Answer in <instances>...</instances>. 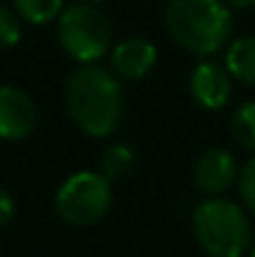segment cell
<instances>
[{"label": "cell", "mask_w": 255, "mask_h": 257, "mask_svg": "<svg viewBox=\"0 0 255 257\" xmlns=\"http://www.w3.org/2000/svg\"><path fill=\"white\" fill-rule=\"evenodd\" d=\"M58 38L63 50L85 65L100 60L110 50L113 30L95 5L73 3L58 15Z\"/></svg>", "instance_id": "4"}, {"label": "cell", "mask_w": 255, "mask_h": 257, "mask_svg": "<svg viewBox=\"0 0 255 257\" xmlns=\"http://www.w3.org/2000/svg\"><path fill=\"white\" fill-rule=\"evenodd\" d=\"M230 5H235V8H248V5H253V0H230Z\"/></svg>", "instance_id": "17"}, {"label": "cell", "mask_w": 255, "mask_h": 257, "mask_svg": "<svg viewBox=\"0 0 255 257\" xmlns=\"http://www.w3.org/2000/svg\"><path fill=\"white\" fill-rule=\"evenodd\" d=\"M238 160L225 148H210L205 150L195 163V185L205 195H220L238 180Z\"/></svg>", "instance_id": "7"}, {"label": "cell", "mask_w": 255, "mask_h": 257, "mask_svg": "<svg viewBox=\"0 0 255 257\" xmlns=\"http://www.w3.org/2000/svg\"><path fill=\"white\" fill-rule=\"evenodd\" d=\"M165 25L178 45L195 55H210L228 43L233 13L223 0H170Z\"/></svg>", "instance_id": "2"}, {"label": "cell", "mask_w": 255, "mask_h": 257, "mask_svg": "<svg viewBox=\"0 0 255 257\" xmlns=\"http://www.w3.org/2000/svg\"><path fill=\"white\" fill-rule=\"evenodd\" d=\"M253 5H255V0H253Z\"/></svg>", "instance_id": "20"}, {"label": "cell", "mask_w": 255, "mask_h": 257, "mask_svg": "<svg viewBox=\"0 0 255 257\" xmlns=\"http://www.w3.org/2000/svg\"><path fill=\"white\" fill-rule=\"evenodd\" d=\"M158 60L155 45L145 38H128L115 45L110 55V65L118 78L123 80H140L145 78Z\"/></svg>", "instance_id": "9"}, {"label": "cell", "mask_w": 255, "mask_h": 257, "mask_svg": "<svg viewBox=\"0 0 255 257\" xmlns=\"http://www.w3.org/2000/svg\"><path fill=\"white\" fill-rule=\"evenodd\" d=\"M225 68L238 83L255 87V38H238L230 43L225 53Z\"/></svg>", "instance_id": "10"}, {"label": "cell", "mask_w": 255, "mask_h": 257, "mask_svg": "<svg viewBox=\"0 0 255 257\" xmlns=\"http://www.w3.org/2000/svg\"><path fill=\"white\" fill-rule=\"evenodd\" d=\"M233 92V75L225 65L205 60L190 75V95L208 110H218L230 100Z\"/></svg>", "instance_id": "8"}, {"label": "cell", "mask_w": 255, "mask_h": 257, "mask_svg": "<svg viewBox=\"0 0 255 257\" xmlns=\"http://www.w3.org/2000/svg\"><path fill=\"white\" fill-rule=\"evenodd\" d=\"M238 190H240V197L245 202V207L255 212V158L245 163V168L238 175Z\"/></svg>", "instance_id": "15"}, {"label": "cell", "mask_w": 255, "mask_h": 257, "mask_svg": "<svg viewBox=\"0 0 255 257\" xmlns=\"http://www.w3.org/2000/svg\"><path fill=\"white\" fill-rule=\"evenodd\" d=\"M13 215H15V202H13V197L0 187V227H5V225L13 220Z\"/></svg>", "instance_id": "16"}, {"label": "cell", "mask_w": 255, "mask_h": 257, "mask_svg": "<svg viewBox=\"0 0 255 257\" xmlns=\"http://www.w3.org/2000/svg\"><path fill=\"white\" fill-rule=\"evenodd\" d=\"M65 105L70 120L90 138L110 135L123 117V95L118 75L85 63L65 87Z\"/></svg>", "instance_id": "1"}, {"label": "cell", "mask_w": 255, "mask_h": 257, "mask_svg": "<svg viewBox=\"0 0 255 257\" xmlns=\"http://www.w3.org/2000/svg\"><path fill=\"white\" fill-rule=\"evenodd\" d=\"M248 252H250V257H255V240L250 242V250H248Z\"/></svg>", "instance_id": "19"}, {"label": "cell", "mask_w": 255, "mask_h": 257, "mask_svg": "<svg viewBox=\"0 0 255 257\" xmlns=\"http://www.w3.org/2000/svg\"><path fill=\"white\" fill-rule=\"evenodd\" d=\"M110 202H113V192H110V180L105 175L75 172L60 185L55 195V212L68 225L88 227L105 217Z\"/></svg>", "instance_id": "5"}, {"label": "cell", "mask_w": 255, "mask_h": 257, "mask_svg": "<svg viewBox=\"0 0 255 257\" xmlns=\"http://www.w3.org/2000/svg\"><path fill=\"white\" fill-rule=\"evenodd\" d=\"M73 3H88V5H95V3H100V0H73Z\"/></svg>", "instance_id": "18"}, {"label": "cell", "mask_w": 255, "mask_h": 257, "mask_svg": "<svg viewBox=\"0 0 255 257\" xmlns=\"http://www.w3.org/2000/svg\"><path fill=\"white\" fill-rule=\"evenodd\" d=\"M20 40V15L0 5V48H13Z\"/></svg>", "instance_id": "14"}, {"label": "cell", "mask_w": 255, "mask_h": 257, "mask_svg": "<svg viewBox=\"0 0 255 257\" xmlns=\"http://www.w3.org/2000/svg\"><path fill=\"white\" fill-rule=\"evenodd\" d=\"M13 3L15 13L33 25H45L63 13V0H13Z\"/></svg>", "instance_id": "11"}, {"label": "cell", "mask_w": 255, "mask_h": 257, "mask_svg": "<svg viewBox=\"0 0 255 257\" xmlns=\"http://www.w3.org/2000/svg\"><path fill=\"white\" fill-rule=\"evenodd\" d=\"M233 138L240 148L255 150V102H243L230 120Z\"/></svg>", "instance_id": "13"}, {"label": "cell", "mask_w": 255, "mask_h": 257, "mask_svg": "<svg viewBox=\"0 0 255 257\" xmlns=\"http://www.w3.org/2000/svg\"><path fill=\"white\" fill-rule=\"evenodd\" d=\"M38 112L28 92L15 85H0V140H25L35 127Z\"/></svg>", "instance_id": "6"}, {"label": "cell", "mask_w": 255, "mask_h": 257, "mask_svg": "<svg viewBox=\"0 0 255 257\" xmlns=\"http://www.w3.org/2000/svg\"><path fill=\"white\" fill-rule=\"evenodd\" d=\"M135 165V153L128 145H110L100 160V170L103 175L113 182V180H123Z\"/></svg>", "instance_id": "12"}, {"label": "cell", "mask_w": 255, "mask_h": 257, "mask_svg": "<svg viewBox=\"0 0 255 257\" xmlns=\"http://www.w3.org/2000/svg\"><path fill=\"white\" fill-rule=\"evenodd\" d=\"M193 235L208 257H243L253 242L250 220L243 207L218 195L198 205Z\"/></svg>", "instance_id": "3"}]
</instances>
